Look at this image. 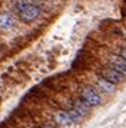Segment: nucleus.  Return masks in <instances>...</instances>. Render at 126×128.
Wrapping results in <instances>:
<instances>
[{"label": "nucleus", "instance_id": "0eeeda50", "mask_svg": "<svg viewBox=\"0 0 126 128\" xmlns=\"http://www.w3.org/2000/svg\"><path fill=\"white\" fill-rule=\"evenodd\" d=\"M96 82H97V85L102 88L103 91H106V92H113V91H115V84L106 81V79H105V78H102V76H99Z\"/></svg>", "mask_w": 126, "mask_h": 128}, {"label": "nucleus", "instance_id": "39448f33", "mask_svg": "<svg viewBox=\"0 0 126 128\" xmlns=\"http://www.w3.org/2000/svg\"><path fill=\"white\" fill-rule=\"evenodd\" d=\"M55 121L59 124V125H72L73 121L69 115L67 111H57L55 114Z\"/></svg>", "mask_w": 126, "mask_h": 128}, {"label": "nucleus", "instance_id": "20e7f679", "mask_svg": "<svg viewBox=\"0 0 126 128\" xmlns=\"http://www.w3.org/2000/svg\"><path fill=\"white\" fill-rule=\"evenodd\" d=\"M110 65H112V68L116 69L118 72H120L123 76H126V60L122 56L118 58V56H113V58L110 59Z\"/></svg>", "mask_w": 126, "mask_h": 128}, {"label": "nucleus", "instance_id": "423d86ee", "mask_svg": "<svg viewBox=\"0 0 126 128\" xmlns=\"http://www.w3.org/2000/svg\"><path fill=\"white\" fill-rule=\"evenodd\" d=\"M13 24H14V19L11 18L10 14H7V13H1L0 14V30L10 29Z\"/></svg>", "mask_w": 126, "mask_h": 128}, {"label": "nucleus", "instance_id": "9b49d317", "mask_svg": "<svg viewBox=\"0 0 126 128\" xmlns=\"http://www.w3.org/2000/svg\"><path fill=\"white\" fill-rule=\"evenodd\" d=\"M45 128H53V127H49V125H47V127H45Z\"/></svg>", "mask_w": 126, "mask_h": 128}, {"label": "nucleus", "instance_id": "f257e3e1", "mask_svg": "<svg viewBox=\"0 0 126 128\" xmlns=\"http://www.w3.org/2000/svg\"><path fill=\"white\" fill-rule=\"evenodd\" d=\"M39 14H40V7L36 6V4H32V3H26L22 9H19V19L24 23L33 22L34 19L39 18Z\"/></svg>", "mask_w": 126, "mask_h": 128}, {"label": "nucleus", "instance_id": "7ed1b4c3", "mask_svg": "<svg viewBox=\"0 0 126 128\" xmlns=\"http://www.w3.org/2000/svg\"><path fill=\"white\" fill-rule=\"evenodd\" d=\"M102 78H105L106 81L112 82V84H120V82L125 81V76L122 75L120 72H118L113 68H108V69H103L102 70Z\"/></svg>", "mask_w": 126, "mask_h": 128}, {"label": "nucleus", "instance_id": "6e6552de", "mask_svg": "<svg viewBox=\"0 0 126 128\" xmlns=\"http://www.w3.org/2000/svg\"><path fill=\"white\" fill-rule=\"evenodd\" d=\"M73 108H74L76 111H77V112H79V114H80L82 116H85L86 114L89 112V108H90V106H89L87 104H85V102H83V101L80 99V101H76V102L73 104Z\"/></svg>", "mask_w": 126, "mask_h": 128}, {"label": "nucleus", "instance_id": "1a4fd4ad", "mask_svg": "<svg viewBox=\"0 0 126 128\" xmlns=\"http://www.w3.org/2000/svg\"><path fill=\"white\" fill-rule=\"evenodd\" d=\"M67 112H69V115H70V118H72V121H73V124H74V122H79L80 120L83 118V116L80 115V114H79V112H77L76 110H74V108H72V110H69Z\"/></svg>", "mask_w": 126, "mask_h": 128}, {"label": "nucleus", "instance_id": "9d476101", "mask_svg": "<svg viewBox=\"0 0 126 128\" xmlns=\"http://www.w3.org/2000/svg\"><path fill=\"white\" fill-rule=\"evenodd\" d=\"M120 56H122V58L126 60V49H122V52H120Z\"/></svg>", "mask_w": 126, "mask_h": 128}, {"label": "nucleus", "instance_id": "f03ea898", "mask_svg": "<svg viewBox=\"0 0 126 128\" xmlns=\"http://www.w3.org/2000/svg\"><path fill=\"white\" fill-rule=\"evenodd\" d=\"M80 99L87 104L89 106H97V105L102 102L100 95L93 89V88H83L82 92H80Z\"/></svg>", "mask_w": 126, "mask_h": 128}]
</instances>
